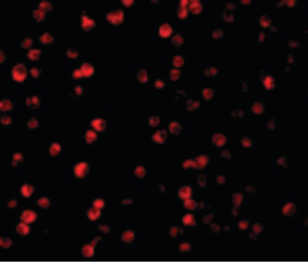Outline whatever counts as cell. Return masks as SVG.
Listing matches in <instances>:
<instances>
[{
    "label": "cell",
    "instance_id": "7c38bea8",
    "mask_svg": "<svg viewBox=\"0 0 308 262\" xmlns=\"http://www.w3.org/2000/svg\"><path fill=\"white\" fill-rule=\"evenodd\" d=\"M295 211L296 207L294 205V204L292 203H289L287 204L286 205L284 206L283 209V212L284 214L288 215V216H290V215H293L294 212H295Z\"/></svg>",
    "mask_w": 308,
    "mask_h": 262
},
{
    "label": "cell",
    "instance_id": "603a6c76",
    "mask_svg": "<svg viewBox=\"0 0 308 262\" xmlns=\"http://www.w3.org/2000/svg\"><path fill=\"white\" fill-rule=\"evenodd\" d=\"M93 248L91 246H84L82 248V253L86 257H91L93 255Z\"/></svg>",
    "mask_w": 308,
    "mask_h": 262
},
{
    "label": "cell",
    "instance_id": "d6a6232c",
    "mask_svg": "<svg viewBox=\"0 0 308 262\" xmlns=\"http://www.w3.org/2000/svg\"><path fill=\"white\" fill-rule=\"evenodd\" d=\"M17 205V201L16 200H12L10 201V202L8 203V208H10V209H12V208H16V206Z\"/></svg>",
    "mask_w": 308,
    "mask_h": 262
},
{
    "label": "cell",
    "instance_id": "7402d4cb",
    "mask_svg": "<svg viewBox=\"0 0 308 262\" xmlns=\"http://www.w3.org/2000/svg\"><path fill=\"white\" fill-rule=\"evenodd\" d=\"M12 244V240L10 238H4L2 237L1 241H0V245L2 248H8Z\"/></svg>",
    "mask_w": 308,
    "mask_h": 262
},
{
    "label": "cell",
    "instance_id": "d4e9b609",
    "mask_svg": "<svg viewBox=\"0 0 308 262\" xmlns=\"http://www.w3.org/2000/svg\"><path fill=\"white\" fill-rule=\"evenodd\" d=\"M38 121L37 119H35V118H32V119H30L28 123V126L30 128H31V129L36 128V127H38Z\"/></svg>",
    "mask_w": 308,
    "mask_h": 262
},
{
    "label": "cell",
    "instance_id": "8fae6325",
    "mask_svg": "<svg viewBox=\"0 0 308 262\" xmlns=\"http://www.w3.org/2000/svg\"><path fill=\"white\" fill-rule=\"evenodd\" d=\"M32 14L34 19H36L37 21H41L43 19L45 16V11L42 10L40 8H35L33 10Z\"/></svg>",
    "mask_w": 308,
    "mask_h": 262
},
{
    "label": "cell",
    "instance_id": "4dcf8cb0",
    "mask_svg": "<svg viewBox=\"0 0 308 262\" xmlns=\"http://www.w3.org/2000/svg\"><path fill=\"white\" fill-rule=\"evenodd\" d=\"M104 201L101 200V199H98V200H96L93 203V205H94V207H95V208H97V209L102 208V207L104 206Z\"/></svg>",
    "mask_w": 308,
    "mask_h": 262
},
{
    "label": "cell",
    "instance_id": "e575fe53",
    "mask_svg": "<svg viewBox=\"0 0 308 262\" xmlns=\"http://www.w3.org/2000/svg\"><path fill=\"white\" fill-rule=\"evenodd\" d=\"M239 226H240V227L241 229L245 230L247 229V228H248V223H247V222L245 221L240 222L239 224Z\"/></svg>",
    "mask_w": 308,
    "mask_h": 262
},
{
    "label": "cell",
    "instance_id": "f1b7e54d",
    "mask_svg": "<svg viewBox=\"0 0 308 262\" xmlns=\"http://www.w3.org/2000/svg\"><path fill=\"white\" fill-rule=\"evenodd\" d=\"M12 119L8 116H3L1 118V123L4 125H9L11 123Z\"/></svg>",
    "mask_w": 308,
    "mask_h": 262
},
{
    "label": "cell",
    "instance_id": "836d02e7",
    "mask_svg": "<svg viewBox=\"0 0 308 262\" xmlns=\"http://www.w3.org/2000/svg\"><path fill=\"white\" fill-rule=\"evenodd\" d=\"M255 226L257 227V228L255 227H253V228L254 231H255L256 233H259V232L261 231L262 229H263V227L262 226L261 224H258V223H257V224H255Z\"/></svg>",
    "mask_w": 308,
    "mask_h": 262
},
{
    "label": "cell",
    "instance_id": "277c9868",
    "mask_svg": "<svg viewBox=\"0 0 308 262\" xmlns=\"http://www.w3.org/2000/svg\"><path fill=\"white\" fill-rule=\"evenodd\" d=\"M107 17L112 23H119L123 18V12L121 10H114L109 12L107 15Z\"/></svg>",
    "mask_w": 308,
    "mask_h": 262
},
{
    "label": "cell",
    "instance_id": "30bf717a",
    "mask_svg": "<svg viewBox=\"0 0 308 262\" xmlns=\"http://www.w3.org/2000/svg\"><path fill=\"white\" fill-rule=\"evenodd\" d=\"M12 107V103L9 99H4L0 102V108L2 111H8Z\"/></svg>",
    "mask_w": 308,
    "mask_h": 262
},
{
    "label": "cell",
    "instance_id": "cb8c5ba5",
    "mask_svg": "<svg viewBox=\"0 0 308 262\" xmlns=\"http://www.w3.org/2000/svg\"><path fill=\"white\" fill-rule=\"evenodd\" d=\"M12 159H13L12 163L13 164H17V162H22L23 160V155H22V153H19V152H17V153H15L14 155H13Z\"/></svg>",
    "mask_w": 308,
    "mask_h": 262
},
{
    "label": "cell",
    "instance_id": "3957f363",
    "mask_svg": "<svg viewBox=\"0 0 308 262\" xmlns=\"http://www.w3.org/2000/svg\"><path fill=\"white\" fill-rule=\"evenodd\" d=\"M36 217L37 216L35 211L32 210H25L22 213L21 218L26 223H31L36 221Z\"/></svg>",
    "mask_w": 308,
    "mask_h": 262
},
{
    "label": "cell",
    "instance_id": "5bb4252c",
    "mask_svg": "<svg viewBox=\"0 0 308 262\" xmlns=\"http://www.w3.org/2000/svg\"><path fill=\"white\" fill-rule=\"evenodd\" d=\"M81 71L84 75H89L93 73V68L90 64L84 63L81 67Z\"/></svg>",
    "mask_w": 308,
    "mask_h": 262
},
{
    "label": "cell",
    "instance_id": "f546056e",
    "mask_svg": "<svg viewBox=\"0 0 308 262\" xmlns=\"http://www.w3.org/2000/svg\"><path fill=\"white\" fill-rule=\"evenodd\" d=\"M67 54L68 56H69L70 57H76L78 56V51L76 49H73V48H69L67 50Z\"/></svg>",
    "mask_w": 308,
    "mask_h": 262
},
{
    "label": "cell",
    "instance_id": "8992f818",
    "mask_svg": "<svg viewBox=\"0 0 308 262\" xmlns=\"http://www.w3.org/2000/svg\"><path fill=\"white\" fill-rule=\"evenodd\" d=\"M17 232L22 235H28L30 231V228L25 222H21L17 226Z\"/></svg>",
    "mask_w": 308,
    "mask_h": 262
},
{
    "label": "cell",
    "instance_id": "ba28073f",
    "mask_svg": "<svg viewBox=\"0 0 308 262\" xmlns=\"http://www.w3.org/2000/svg\"><path fill=\"white\" fill-rule=\"evenodd\" d=\"M34 192V188L31 185L24 184L21 188L22 195L25 198H28Z\"/></svg>",
    "mask_w": 308,
    "mask_h": 262
},
{
    "label": "cell",
    "instance_id": "5b68a950",
    "mask_svg": "<svg viewBox=\"0 0 308 262\" xmlns=\"http://www.w3.org/2000/svg\"><path fill=\"white\" fill-rule=\"evenodd\" d=\"M26 104L28 107L31 108H36L40 106V99L36 95H34L31 97H28L26 99Z\"/></svg>",
    "mask_w": 308,
    "mask_h": 262
},
{
    "label": "cell",
    "instance_id": "ffe728a7",
    "mask_svg": "<svg viewBox=\"0 0 308 262\" xmlns=\"http://www.w3.org/2000/svg\"><path fill=\"white\" fill-rule=\"evenodd\" d=\"M96 138H97L96 133H94V132H93V131H91V130L87 131V132H86V135H85L86 140L89 143H91L93 142V141H94L96 139Z\"/></svg>",
    "mask_w": 308,
    "mask_h": 262
},
{
    "label": "cell",
    "instance_id": "9c48e42d",
    "mask_svg": "<svg viewBox=\"0 0 308 262\" xmlns=\"http://www.w3.org/2000/svg\"><path fill=\"white\" fill-rule=\"evenodd\" d=\"M60 151H61V146H60V144L54 142L51 144V146H49V153L52 156H56L58 155Z\"/></svg>",
    "mask_w": 308,
    "mask_h": 262
},
{
    "label": "cell",
    "instance_id": "1f68e13d",
    "mask_svg": "<svg viewBox=\"0 0 308 262\" xmlns=\"http://www.w3.org/2000/svg\"><path fill=\"white\" fill-rule=\"evenodd\" d=\"M138 77L141 81H144L147 79V73L144 70H141L138 74Z\"/></svg>",
    "mask_w": 308,
    "mask_h": 262
},
{
    "label": "cell",
    "instance_id": "d6986e66",
    "mask_svg": "<svg viewBox=\"0 0 308 262\" xmlns=\"http://www.w3.org/2000/svg\"><path fill=\"white\" fill-rule=\"evenodd\" d=\"M38 8H40L45 11H48V10H51L52 4L51 2L47 1V0H43V1L39 2Z\"/></svg>",
    "mask_w": 308,
    "mask_h": 262
},
{
    "label": "cell",
    "instance_id": "ac0fdd59",
    "mask_svg": "<svg viewBox=\"0 0 308 262\" xmlns=\"http://www.w3.org/2000/svg\"><path fill=\"white\" fill-rule=\"evenodd\" d=\"M38 206H40L43 209H47L50 206V201L47 197H41L37 201Z\"/></svg>",
    "mask_w": 308,
    "mask_h": 262
},
{
    "label": "cell",
    "instance_id": "e0dca14e",
    "mask_svg": "<svg viewBox=\"0 0 308 262\" xmlns=\"http://www.w3.org/2000/svg\"><path fill=\"white\" fill-rule=\"evenodd\" d=\"M94 21L87 16H82L81 17V25L84 28H88L93 26Z\"/></svg>",
    "mask_w": 308,
    "mask_h": 262
},
{
    "label": "cell",
    "instance_id": "8d00e7d4",
    "mask_svg": "<svg viewBox=\"0 0 308 262\" xmlns=\"http://www.w3.org/2000/svg\"><path fill=\"white\" fill-rule=\"evenodd\" d=\"M0 54H1V61H3L4 58V54L3 51H0Z\"/></svg>",
    "mask_w": 308,
    "mask_h": 262
},
{
    "label": "cell",
    "instance_id": "7a4b0ae2",
    "mask_svg": "<svg viewBox=\"0 0 308 262\" xmlns=\"http://www.w3.org/2000/svg\"><path fill=\"white\" fill-rule=\"evenodd\" d=\"M88 172V166L86 162H80L74 168V173L76 177L82 178L84 177Z\"/></svg>",
    "mask_w": 308,
    "mask_h": 262
},
{
    "label": "cell",
    "instance_id": "9a60e30c",
    "mask_svg": "<svg viewBox=\"0 0 308 262\" xmlns=\"http://www.w3.org/2000/svg\"><path fill=\"white\" fill-rule=\"evenodd\" d=\"M54 37L48 32H45L42 34L40 36V41L44 44H48L53 41Z\"/></svg>",
    "mask_w": 308,
    "mask_h": 262
},
{
    "label": "cell",
    "instance_id": "d590c367",
    "mask_svg": "<svg viewBox=\"0 0 308 262\" xmlns=\"http://www.w3.org/2000/svg\"><path fill=\"white\" fill-rule=\"evenodd\" d=\"M81 75H82V73H81V70H80V69H75V70H74V71H73V75L75 77H80Z\"/></svg>",
    "mask_w": 308,
    "mask_h": 262
},
{
    "label": "cell",
    "instance_id": "2e32d148",
    "mask_svg": "<svg viewBox=\"0 0 308 262\" xmlns=\"http://www.w3.org/2000/svg\"><path fill=\"white\" fill-rule=\"evenodd\" d=\"M100 214H101V212H100L98 209L92 208L89 209L88 211V216L92 221H94V220H97L99 218L100 216Z\"/></svg>",
    "mask_w": 308,
    "mask_h": 262
},
{
    "label": "cell",
    "instance_id": "6da1fadb",
    "mask_svg": "<svg viewBox=\"0 0 308 262\" xmlns=\"http://www.w3.org/2000/svg\"><path fill=\"white\" fill-rule=\"evenodd\" d=\"M12 73V77L15 80L21 82V81L25 80L26 75H27V70H26V68L24 64L22 63H18L13 67Z\"/></svg>",
    "mask_w": 308,
    "mask_h": 262
},
{
    "label": "cell",
    "instance_id": "4fadbf2b",
    "mask_svg": "<svg viewBox=\"0 0 308 262\" xmlns=\"http://www.w3.org/2000/svg\"><path fill=\"white\" fill-rule=\"evenodd\" d=\"M41 52L38 49L34 48V49H31L28 51V56L31 60H36L39 58V57H40V56H41Z\"/></svg>",
    "mask_w": 308,
    "mask_h": 262
},
{
    "label": "cell",
    "instance_id": "52a82bcc",
    "mask_svg": "<svg viewBox=\"0 0 308 262\" xmlns=\"http://www.w3.org/2000/svg\"><path fill=\"white\" fill-rule=\"evenodd\" d=\"M93 127L96 129L102 131L106 128V121L101 119H96L91 122Z\"/></svg>",
    "mask_w": 308,
    "mask_h": 262
},
{
    "label": "cell",
    "instance_id": "44dd1931",
    "mask_svg": "<svg viewBox=\"0 0 308 262\" xmlns=\"http://www.w3.org/2000/svg\"><path fill=\"white\" fill-rule=\"evenodd\" d=\"M134 233L132 231H125L124 234H123L122 236L123 240H124L125 242H131V241L134 240Z\"/></svg>",
    "mask_w": 308,
    "mask_h": 262
},
{
    "label": "cell",
    "instance_id": "484cf974",
    "mask_svg": "<svg viewBox=\"0 0 308 262\" xmlns=\"http://www.w3.org/2000/svg\"><path fill=\"white\" fill-rule=\"evenodd\" d=\"M33 43L32 39L30 37L25 38L22 42V45L24 47H29L31 45V44Z\"/></svg>",
    "mask_w": 308,
    "mask_h": 262
},
{
    "label": "cell",
    "instance_id": "4316f807",
    "mask_svg": "<svg viewBox=\"0 0 308 262\" xmlns=\"http://www.w3.org/2000/svg\"><path fill=\"white\" fill-rule=\"evenodd\" d=\"M135 174L137 177H144V174H145V171H144V169L143 167H138L136 168L135 171Z\"/></svg>",
    "mask_w": 308,
    "mask_h": 262
},
{
    "label": "cell",
    "instance_id": "83f0119b",
    "mask_svg": "<svg viewBox=\"0 0 308 262\" xmlns=\"http://www.w3.org/2000/svg\"><path fill=\"white\" fill-rule=\"evenodd\" d=\"M30 72L31 73V75L34 77H38L41 74V70L39 69L38 67H36L31 68L30 70Z\"/></svg>",
    "mask_w": 308,
    "mask_h": 262
}]
</instances>
